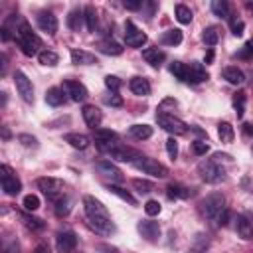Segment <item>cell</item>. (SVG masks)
<instances>
[{
  "mask_svg": "<svg viewBox=\"0 0 253 253\" xmlns=\"http://www.w3.org/2000/svg\"><path fill=\"white\" fill-rule=\"evenodd\" d=\"M83 208H85V215H87V223L91 229H95V233L101 235H111L115 231V223L107 211V208L93 196H85L83 198Z\"/></svg>",
  "mask_w": 253,
  "mask_h": 253,
  "instance_id": "cell-1",
  "label": "cell"
},
{
  "mask_svg": "<svg viewBox=\"0 0 253 253\" xmlns=\"http://www.w3.org/2000/svg\"><path fill=\"white\" fill-rule=\"evenodd\" d=\"M16 40H18V45H20L22 53L28 55V57L36 55L38 53V47H42V40L38 38V34L32 30V26L28 22H20Z\"/></svg>",
  "mask_w": 253,
  "mask_h": 253,
  "instance_id": "cell-2",
  "label": "cell"
},
{
  "mask_svg": "<svg viewBox=\"0 0 253 253\" xmlns=\"http://www.w3.org/2000/svg\"><path fill=\"white\" fill-rule=\"evenodd\" d=\"M132 166H134L136 170L144 172V174L154 176V178H166V176L170 174V170H168L162 162H158V160H154V158H148V156H142V154H140L138 158H134Z\"/></svg>",
  "mask_w": 253,
  "mask_h": 253,
  "instance_id": "cell-3",
  "label": "cell"
},
{
  "mask_svg": "<svg viewBox=\"0 0 253 253\" xmlns=\"http://www.w3.org/2000/svg\"><path fill=\"white\" fill-rule=\"evenodd\" d=\"M223 210H225V196L221 192H211L202 202V211H204V215L208 219H213L215 221Z\"/></svg>",
  "mask_w": 253,
  "mask_h": 253,
  "instance_id": "cell-4",
  "label": "cell"
},
{
  "mask_svg": "<svg viewBox=\"0 0 253 253\" xmlns=\"http://www.w3.org/2000/svg\"><path fill=\"white\" fill-rule=\"evenodd\" d=\"M198 172H200V178L204 182H208V184H217V182H221L225 178V170L217 162H213L211 158L202 160L198 164Z\"/></svg>",
  "mask_w": 253,
  "mask_h": 253,
  "instance_id": "cell-5",
  "label": "cell"
},
{
  "mask_svg": "<svg viewBox=\"0 0 253 253\" xmlns=\"http://www.w3.org/2000/svg\"><path fill=\"white\" fill-rule=\"evenodd\" d=\"M156 123L170 134H186L188 132V125L182 119L168 115V113H156Z\"/></svg>",
  "mask_w": 253,
  "mask_h": 253,
  "instance_id": "cell-6",
  "label": "cell"
},
{
  "mask_svg": "<svg viewBox=\"0 0 253 253\" xmlns=\"http://www.w3.org/2000/svg\"><path fill=\"white\" fill-rule=\"evenodd\" d=\"M0 182H2L4 194H8V196H16V194H20V190H22L20 178L14 174V170H12L8 164H2V166H0Z\"/></svg>",
  "mask_w": 253,
  "mask_h": 253,
  "instance_id": "cell-7",
  "label": "cell"
},
{
  "mask_svg": "<svg viewBox=\"0 0 253 253\" xmlns=\"http://www.w3.org/2000/svg\"><path fill=\"white\" fill-rule=\"evenodd\" d=\"M38 188L51 200H59L61 194H63V180L61 178H55V176H43V178H38Z\"/></svg>",
  "mask_w": 253,
  "mask_h": 253,
  "instance_id": "cell-8",
  "label": "cell"
},
{
  "mask_svg": "<svg viewBox=\"0 0 253 253\" xmlns=\"http://www.w3.org/2000/svg\"><path fill=\"white\" fill-rule=\"evenodd\" d=\"M14 85H16L18 95L22 97V101L34 103V85H32V81L28 79V75L24 71H20V69L14 71Z\"/></svg>",
  "mask_w": 253,
  "mask_h": 253,
  "instance_id": "cell-9",
  "label": "cell"
},
{
  "mask_svg": "<svg viewBox=\"0 0 253 253\" xmlns=\"http://www.w3.org/2000/svg\"><path fill=\"white\" fill-rule=\"evenodd\" d=\"M146 40H148L146 34H144L140 28H136L134 22L126 20V24H125V42H126V45H130V47H140V45L146 43Z\"/></svg>",
  "mask_w": 253,
  "mask_h": 253,
  "instance_id": "cell-10",
  "label": "cell"
},
{
  "mask_svg": "<svg viewBox=\"0 0 253 253\" xmlns=\"http://www.w3.org/2000/svg\"><path fill=\"white\" fill-rule=\"evenodd\" d=\"M63 91L69 95L71 101L75 103H83L87 99V87L81 83V81H75V79H65L63 81Z\"/></svg>",
  "mask_w": 253,
  "mask_h": 253,
  "instance_id": "cell-11",
  "label": "cell"
},
{
  "mask_svg": "<svg viewBox=\"0 0 253 253\" xmlns=\"http://www.w3.org/2000/svg\"><path fill=\"white\" fill-rule=\"evenodd\" d=\"M95 170H97L101 176L109 178L111 184H115V182H123V180H125L123 172H121L111 160H99V162H95Z\"/></svg>",
  "mask_w": 253,
  "mask_h": 253,
  "instance_id": "cell-12",
  "label": "cell"
},
{
  "mask_svg": "<svg viewBox=\"0 0 253 253\" xmlns=\"http://www.w3.org/2000/svg\"><path fill=\"white\" fill-rule=\"evenodd\" d=\"M55 245H57V251L59 253H73L75 247H77V235H75V231H71V229L59 231L57 237H55Z\"/></svg>",
  "mask_w": 253,
  "mask_h": 253,
  "instance_id": "cell-13",
  "label": "cell"
},
{
  "mask_svg": "<svg viewBox=\"0 0 253 253\" xmlns=\"http://www.w3.org/2000/svg\"><path fill=\"white\" fill-rule=\"evenodd\" d=\"M235 231L241 239H253V213L245 211V213H239L237 219H235Z\"/></svg>",
  "mask_w": 253,
  "mask_h": 253,
  "instance_id": "cell-14",
  "label": "cell"
},
{
  "mask_svg": "<svg viewBox=\"0 0 253 253\" xmlns=\"http://www.w3.org/2000/svg\"><path fill=\"white\" fill-rule=\"evenodd\" d=\"M36 22H38V28H40L42 32L49 34V36H53V34L57 32V18H55L51 12H47V10H42V12L36 16Z\"/></svg>",
  "mask_w": 253,
  "mask_h": 253,
  "instance_id": "cell-15",
  "label": "cell"
},
{
  "mask_svg": "<svg viewBox=\"0 0 253 253\" xmlns=\"http://www.w3.org/2000/svg\"><path fill=\"white\" fill-rule=\"evenodd\" d=\"M136 229H138V233H140L146 241H156L158 235H160V225H158V221L142 219V221L136 223Z\"/></svg>",
  "mask_w": 253,
  "mask_h": 253,
  "instance_id": "cell-16",
  "label": "cell"
},
{
  "mask_svg": "<svg viewBox=\"0 0 253 253\" xmlns=\"http://www.w3.org/2000/svg\"><path fill=\"white\" fill-rule=\"evenodd\" d=\"M81 115H83V121H85V125H87L89 128H93V130L99 128L103 115H101V111H99L95 105H85L83 111H81Z\"/></svg>",
  "mask_w": 253,
  "mask_h": 253,
  "instance_id": "cell-17",
  "label": "cell"
},
{
  "mask_svg": "<svg viewBox=\"0 0 253 253\" xmlns=\"http://www.w3.org/2000/svg\"><path fill=\"white\" fill-rule=\"evenodd\" d=\"M208 79V71L200 61H190L188 65V83H202Z\"/></svg>",
  "mask_w": 253,
  "mask_h": 253,
  "instance_id": "cell-18",
  "label": "cell"
},
{
  "mask_svg": "<svg viewBox=\"0 0 253 253\" xmlns=\"http://www.w3.org/2000/svg\"><path fill=\"white\" fill-rule=\"evenodd\" d=\"M142 57H144V61H146L148 65L160 67L162 61L166 59V53H164L162 49H158V47H146V49H142Z\"/></svg>",
  "mask_w": 253,
  "mask_h": 253,
  "instance_id": "cell-19",
  "label": "cell"
},
{
  "mask_svg": "<svg viewBox=\"0 0 253 253\" xmlns=\"http://www.w3.org/2000/svg\"><path fill=\"white\" fill-rule=\"evenodd\" d=\"M16 20H18V14H10V16L2 22V28H0V38H2V42H10L12 36H14V32L18 34Z\"/></svg>",
  "mask_w": 253,
  "mask_h": 253,
  "instance_id": "cell-20",
  "label": "cell"
},
{
  "mask_svg": "<svg viewBox=\"0 0 253 253\" xmlns=\"http://www.w3.org/2000/svg\"><path fill=\"white\" fill-rule=\"evenodd\" d=\"M71 63H75V65H93V63H97V59L91 51L75 47V49H71Z\"/></svg>",
  "mask_w": 253,
  "mask_h": 253,
  "instance_id": "cell-21",
  "label": "cell"
},
{
  "mask_svg": "<svg viewBox=\"0 0 253 253\" xmlns=\"http://www.w3.org/2000/svg\"><path fill=\"white\" fill-rule=\"evenodd\" d=\"M128 87H130V91H132L134 95H138V97L150 95V83H148V79H144V77H132V79L128 81Z\"/></svg>",
  "mask_w": 253,
  "mask_h": 253,
  "instance_id": "cell-22",
  "label": "cell"
},
{
  "mask_svg": "<svg viewBox=\"0 0 253 253\" xmlns=\"http://www.w3.org/2000/svg\"><path fill=\"white\" fill-rule=\"evenodd\" d=\"M208 247H210V237H208L206 233L200 231V233H196V235L192 237L188 253H206Z\"/></svg>",
  "mask_w": 253,
  "mask_h": 253,
  "instance_id": "cell-23",
  "label": "cell"
},
{
  "mask_svg": "<svg viewBox=\"0 0 253 253\" xmlns=\"http://www.w3.org/2000/svg\"><path fill=\"white\" fill-rule=\"evenodd\" d=\"M221 75H223V79H225L227 83H231V85H241V83L245 81V73H243L239 67H233V65L225 67V69L221 71Z\"/></svg>",
  "mask_w": 253,
  "mask_h": 253,
  "instance_id": "cell-24",
  "label": "cell"
},
{
  "mask_svg": "<svg viewBox=\"0 0 253 253\" xmlns=\"http://www.w3.org/2000/svg\"><path fill=\"white\" fill-rule=\"evenodd\" d=\"M63 138H65V142H69V144H71L73 148H77V150H85V148L91 144L89 136H87V134H81V132H69V134H65Z\"/></svg>",
  "mask_w": 253,
  "mask_h": 253,
  "instance_id": "cell-25",
  "label": "cell"
},
{
  "mask_svg": "<svg viewBox=\"0 0 253 253\" xmlns=\"http://www.w3.org/2000/svg\"><path fill=\"white\" fill-rule=\"evenodd\" d=\"M65 95H67V93L63 91V87H51V89H47V93H45V103L51 105V107H59V105H63Z\"/></svg>",
  "mask_w": 253,
  "mask_h": 253,
  "instance_id": "cell-26",
  "label": "cell"
},
{
  "mask_svg": "<svg viewBox=\"0 0 253 253\" xmlns=\"http://www.w3.org/2000/svg\"><path fill=\"white\" fill-rule=\"evenodd\" d=\"M93 138H95V144L101 146V144H107V142H113L117 140V132L111 130V128H95L93 130Z\"/></svg>",
  "mask_w": 253,
  "mask_h": 253,
  "instance_id": "cell-27",
  "label": "cell"
},
{
  "mask_svg": "<svg viewBox=\"0 0 253 253\" xmlns=\"http://www.w3.org/2000/svg\"><path fill=\"white\" fill-rule=\"evenodd\" d=\"M97 47H99V51L105 53V55H121V53H123V45L117 43L115 40H103V42H99Z\"/></svg>",
  "mask_w": 253,
  "mask_h": 253,
  "instance_id": "cell-28",
  "label": "cell"
},
{
  "mask_svg": "<svg viewBox=\"0 0 253 253\" xmlns=\"http://www.w3.org/2000/svg\"><path fill=\"white\" fill-rule=\"evenodd\" d=\"M128 134L136 140H146L152 136V126L150 125H132V126H128Z\"/></svg>",
  "mask_w": 253,
  "mask_h": 253,
  "instance_id": "cell-29",
  "label": "cell"
},
{
  "mask_svg": "<svg viewBox=\"0 0 253 253\" xmlns=\"http://www.w3.org/2000/svg\"><path fill=\"white\" fill-rule=\"evenodd\" d=\"M83 20H85V12H83L81 8H73V10L69 12V16H67V26H69L73 32H79Z\"/></svg>",
  "mask_w": 253,
  "mask_h": 253,
  "instance_id": "cell-30",
  "label": "cell"
},
{
  "mask_svg": "<svg viewBox=\"0 0 253 253\" xmlns=\"http://www.w3.org/2000/svg\"><path fill=\"white\" fill-rule=\"evenodd\" d=\"M160 42L164 45H178L182 42V30L174 28V30H166L162 36H160Z\"/></svg>",
  "mask_w": 253,
  "mask_h": 253,
  "instance_id": "cell-31",
  "label": "cell"
},
{
  "mask_svg": "<svg viewBox=\"0 0 253 253\" xmlns=\"http://www.w3.org/2000/svg\"><path fill=\"white\" fill-rule=\"evenodd\" d=\"M217 136H219V140L221 142H231L233 140V136H235V130H233V126H231V123H227V121H223V123H219L217 125Z\"/></svg>",
  "mask_w": 253,
  "mask_h": 253,
  "instance_id": "cell-32",
  "label": "cell"
},
{
  "mask_svg": "<svg viewBox=\"0 0 253 253\" xmlns=\"http://www.w3.org/2000/svg\"><path fill=\"white\" fill-rule=\"evenodd\" d=\"M166 196H168L170 200L188 198V196H192V190H190V188H184V186H180V184H170V186L166 188Z\"/></svg>",
  "mask_w": 253,
  "mask_h": 253,
  "instance_id": "cell-33",
  "label": "cell"
},
{
  "mask_svg": "<svg viewBox=\"0 0 253 253\" xmlns=\"http://www.w3.org/2000/svg\"><path fill=\"white\" fill-rule=\"evenodd\" d=\"M38 59H40V63L45 65V67H55V65L59 63V55H57L55 51H51V49L40 51V53H38Z\"/></svg>",
  "mask_w": 253,
  "mask_h": 253,
  "instance_id": "cell-34",
  "label": "cell"
},
{
  "mask_svg": "<svg viewBox=\"0 0 253 253\" xmlns=\"http://www.w3.org/2000/svg\"><path fill=\"white\" fill-rule=\"evenodd\" d=\"M202 40H204V43L206 45H215L217 42H219V30L215 28V26H208V28H204V32H202Z\"/></svg>",
  "mask_w": 253,
  "mask_h": 253,
  "instance_id": "cell-35",
  "label": "cell"
},
{
  "mask_svg": "<svg viewBox=\"0 0 253 253\" xmlns=\"http://www.w3.org/2000/svg\"><path fill=\"white\" fill-rule=\"evenodd\" d=\"M170 73H172L176 79L188 83V63H182V61H174V63H170Z\"/></svg>",
  "mask_w": 253,
  "mask_h": 253,
  "instance_id": "cell-36",
  "label": "cell"
},
{
  "mask_svg": "<svg viewBox=\"0 0 253 253\" xmlns=\"http://www.w3.org/2000/svg\"><path fill=\"white\" fill-rule=\"evenodd\" d=\"M107 190H109L111 194H115L117 198H121V200L128 202L130 206H136V198H134L132 194H128L126 190H123V188H119V186H115V184H107Z\"/></svg>",
  "mask_w": 253,
  "mask_h": 253,
  "instance_id": "cell-37",
  "label": "cell"
},
{
  "mask_svg": "<svg viewBox=\"0 0 253 253\" xmlns=\"http://www.w3.org/2000/svg\"><path fill=\"white\" fill-rule=\"evenodd\" d=\"M174 14H176V20H178L180 24H190L192 18H194L192 10H190L186 4H178V6L174 8Z\"/></svg>",
  "mask_w": 253,
  "mask_h": 253,
  "instance_id": "cell-38",
  "label": "cell"
},
{
  "mask_svg": "<svg viewBox=\"0 0 253 253\" xmlns=\"http://www.w3.org/2000/svg\"><path fill=\"white\" fill-rule=\"evenodd\" d=\"M210 8H211V12H213L215 16H219V18H229V4H227L225 0H211Z\"/></svg>",
  "mask_w": 253,
  "mask_h": 253,
  "instance_id": "cell-39",
  "label": "cell"
},
{
  "mask_svg": "<svg viewBox=\"0 0 253 253\" xmlns=\"http://www.w3.org/2000/svg\"><path fill=\"white\" fill-rule=\"evenodd\" d=\"M20 217H22V221H24V225L28 227V229H32V231H38V229H42L43 227V221L40 219V217H34V215H30V213H20Z\"/></svg>",
  "mask_w": 253,
  "mask_h": 253,
  "instance_id": "cell-40",
  "label": "cell"
},
{
  "mask_svg": "<svg viewBox=\"0 0 253 253\" xmlns=\"http://www.w3.org/2000/svg\"><path fill=\"white\" fill-rule=\"evenodd\" d=\"M85 22H87V30L95 32L97 30V10L93 6H85Z\"/></svg>",
  "mask_w": 253,
  "mask_h": 253,
  "instance_id": "cell-41",
  "label": "cell"
},
{
  "mask_svg": "<svg viewBox=\"0 0 253 253\" xmlns=\"http://www.w3.org/2000/svg\"><path fill=\"white\" fill-rule=\"evenodd\" d=\"M132 186H134V190H136L138 194H150V192L154 190V184H152V182L140 180V178H134V180H132Z\"/></svg>",
  "mask_w": 253,
  "mask_h": 253,
  "instance_id": "cell-42",
  "label": "cell"
},
{
  "mask_svg": "<svg viewBox=\"0 0 253 253\" xmlns=\"http://www.w3.org/2000/svg\"><path fill=\"white\" fill-rule=\"evenodd\" d=\"M69 210H71V206H69V198L61 196L59 200H55V213H57L59 217H65V215L69 213Z\"/></svg>",
  "mask_w": 253,
  "mask_h": 253,
  "instance_id": "cell-43",
  "label": "cell"
},
{
  "mask_svg": "<svg viewBox=\"0 0 253 253\" xmlns=\"http://www.w3.org/2000/svg\"><path fill=\"white\" fill-rule=\"evenodd\" d=\"M227 20H229V28H231V34H233V36H243V30H245V24H243V20H241V18H237V16H229Z\"/></svg>",
  "mask_w": 253,
  "mask_h": 253,
  "instance_id": "cell-44",
  "label": "cell"
},
{
  "mask_svg": "<svg viewBox=\"0 0 253 253\" xmlns=\"http://www.w3.org/2000/svg\"><path fill=\"white\" fill-rule=\"evenodd\" d=\"M233 109H235L237 117H243V113H245V93H235V97H233Z\"/></svg>",
  "mask_w": 253,
  "mask_h": 253,
  "instance_id": "cell-45",
  "label": "cell"
},
{
  "mask_svg": "<svg viewBox=\"0 0 253 253\" xmlns=\"http://www.w3.org/2000/svg\"><path fill=\"white\" fill-rule=\"evenodd\" d=\"M237 57L239 59H253V38L245 42V45L237 51Z\"/></svg>",
  "mask_w": 253,
  "mask_h": 253,
  "instance_id": "cell-46",
  "label": "cell"
},
{
  "mask_svg": "<svg viewBox=\"0 0 253 253\" xmlns=\"http://www.w3.org/2000/svg\"><path fill=\"white\" fill-rule=\"evenodd\" d=\"M105 85H107L109 91L117 93V91L123 87V81H121L119 77H115V75H107V77H105Z\"/></svg>",
  "mask_w": 253,
  "mask_h": 253,
  "instance_id": "cell-47",
  "label": "cell"
},
{
  "mask_svg": "<svg viewBox=\"0 0 253 253\" xmlns=\"http://www.w3.org/2000/svg\"><path fill=\"white\" fill-rule=\"evenodd\" d=\"M192 150L198 156H206V152L210 150V144H208V140H194L192 142Z\"/></svg>",
  "mask_w": 253,
  "mask_h": 253,
  "instance_id": "cell-48",
  "label": "cell"
},
{
  "mask_svg": "<svg viewBox=\"0 0 253 253\" xmlns=\"http://www.w3.org/2000/svg\"><path fill=\"white\" fill-rule=\"evenodd\" d=\"M24 208H26L28 211L38 210V208H40V198H38V196H34V194H28V196L24 198Z\"/></svg>",
  "mask_w": 253,
  "mask_h": 253,
  "instance_id": "cell-49",
  "label": "cell"
},
{
  "mask_svg": "<svg viewBox=\"0 0 253 253\" xmlns=\"http://www.w3.org/2000/svg\"><path fill=\"white\" fill-rule=\"evenodd\" d=\"M160 204H158V200H148L146 204H144V211H146V215H158L160 213Z\"/></svg>",
  "mask_w": 253,
  "mask_h": 253,
  "instance_id": "cell-50",
  "label": "cell"
},
{
  "mask_svg": "<svg viewBox=\"0 0 253 253\" xmlns=\"http://www.w3.org/2000/svg\"><path fill=\"white\" fill-rule=\"evenodd\" d=\"M166 152H168V156H170L172 160L178 156V142H176L174 136H170V138L166 140Z\"/></svg>",
  "mask_w": 253,
  "mask_h": 253,
  "instance_id": "cell-51",
  "label": "cell"
},
{
  "mask_svg": "<svg viewBox=\"0 0 253 253\" xmlns=\"http://www.w3.org/2000/svg\"><path fill=\"white\" fill-rule=\"evenodd\" d=\"M18 140H20L24 146H38V140H36V136H32V134H26V132L18 134Z\"/></svg>",
  "mask_w": 253,
  "mask_h": 253,
  "instance_id": "cell-52",
  "label": "cell"
},
{
  "mask_svg": "<svg viewBox=\"0 0 253 253\" xmlns=\"http://www.w3.org/2000/svg\"><path fill=\"white\" fill-rule=\"evenodd\" d=\"M103 101H105L107 105H111V107H121V105H123V99H121L117 93H111V95H109V97H105Z\"/></svg>",
  "mask_w": 253,
  "mask_h": 253,
  "instance_id": "cell-53",
  "label": "cell"
},
{
  "mask_svg": "<svg viewBox=\"0 0 253 253\" xmlns=\"http://www.w3.org/2000/svg\"><path fill=\"white\" fill-rule=\"evenodd\" d=\"M2 253H20V245H18V241H8L6 245H4V249H2Z\"/></svg>",
  "mask_w": 253,
  "mask_h": 253,
  "instance_id": "cell-54",
  "label": "cell"
},
{
  "mask_svg": "<svg viewBox=\"0 0 253 253\" xmlns=\"http://www.w3.org/2000/svg\"><path fill=\"white\" fill-rule=\"evenodd\" d=\"M211 160L217 162V164H219V162H233V158H231L229 154H223V152H215V154L211 156Z\"/></svg>",
  "mask_w": 253,
  "mask_h": 253,
  "instance_id": "cell-55",
  "label": "cell"
},
{
  "mask_svg": "<svg viewBox=\"0 0 253 253\" xmlns=\"http://www.w3.org/2000/svg\"><path fill=\"white\" fill-rule=\"evenodd\" d=\"M123 6H125L126 10H138V8L142 6V2H140V0H125Z\"/></svg>",
  "mask_w": 253,
  "mask_h": 253,
  "instance_id": "cell-56",
  "label": "cell"
},
{
  "mask_svg": "<svg viewBox=\"0 0 253 253\" xmlns=\"http://www.w3.org/2000/svg\"><path fill=\"white\" fill-rule=\"evenodd\" d=\"M99 249L103 251V253H121L117 247H113V245H107V243H103V245H99Z\"/></svg>",
  "mask_w": 253,
  "mask_h": 253,
  "instance_id": "cell-57",
  "label": "cell"
},
{
  "mask_svg": "<svg viewBox=\"0 0 253 253\" xmlns=\"http://www.w3.org/2000/svg\"><path fill=\"white\" fill-rule=\"evenodd\" d=\"M34 253H49V245L47 243H38L36 249H34Z\"/></svg>",
  "mask_w": 253,
  "mask_h": 253,
  "instance_id": "cell-58",
  "label": "cell"
},
{
  "mask_svg": "<svg viewBox=\"0 0 253 253\" xmlns=\"http://www.w3.org/2000/svg\"><path fill=\"white\" fill-rule=\"evenodd\" d=\"M243 130H245V134H253V123H247V125H243Z\"/></svg>",
  "mask_w": 253,
  "mask_h": 253,
  "instance_id": "cell-59",
  "label": "cell"
},
{
  "mask_svg": "<svg viewBox=\"0 0 253 253\" xmlns=\"http://www.w3.org/2000/svg\"><path fill=\"white\" fill-rule=\"evenodd\" d=\"M211 59H213V51L210 49V51L206 53V63H211Z\"/></svg>",
  "mask_w": 253,
  "mask_h": 253,
  "instance_id": "cell-60",
  "label": "cell"
},
{
  "mask_svg": "<svg viewBox=\"0 0 253 253\" xmlns=\"http://www.w3.org/2000/svg\"><path fill=\"white\" fill-rule=\"evenodd\" d=\"M6 65H8V63H6V55H4V53H2V71H0V73H2V75H4V73H6Z\"/></svg>",
  "mask_w": 253,
  "mask_h": 253,
  "instance_id": "cell-61",
  "label": "cell"
},
{
  "mask_svg": "<svg viewBox=\"0 0 253 253\" xmlns=\"http://www.w3.org/2000/svg\"><path fill=\"white\" fill-rule=\"evenodd\" d=\"M2 136H4V138H10V132H8L6 126H2Z\"/></svg>",
  "mask_w": 253,
  "mask_h": 253,
  "instance_id": "cell-62",
  "label": "cell"
},
{
  "mask_svg": "<svg viewBox=\"0 0 253 253\" xmlns=\"http://www.w3.org/2000/svg\"><path fill=\"white\" fill-rule=\"evenodd\" d=\"M247 8H249V10L253 12V2H247Z\"/></svg>",
  "mask_w": 253,
  "mask_h": 253,
  "instance_id": "cell-63",
  "label": "cell"
},
{
  "mask_svg": "<svg viewBox=\"0 0 253 253\" xmlns=\"http://www.w3.org/2000/svg\"><path fill=\"white\" fill-rule=\"evenodd\" d=\"M73 253H81V251H73Z\"/></svg>",
  "mask_w": 253,
  "mask_h": 253,
  "instance_id": "cell-64",
  "label": "cell"
}]
</instances>
